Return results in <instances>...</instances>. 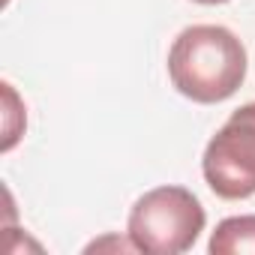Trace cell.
I'll list each match as a JSON object with an SVG mask.
<instances>
[{
    "label": "cell",
    "mask_w": 255,
    "mask_h": 255,
    "mask_svg": "<svg viewBox=\"0 0 255 255\" xmlns=\"http://www.w3.org/2000/svg\"><path fill=\"white\" fill-rule=\"evenodd\" d=\"M213 255H255V216H228L210 234Z\"/></svg>",
    "instance_id": "cell-4"
},
{
    "label": "cell",
    "mask_w": 255,
    "mask_h": 255,
    "mask_svg": "<svg viewBox=\"0 0 255 255\" xmlns=\"http://www.w3.org/2000/svg\"><path fill=\"white\" fill-rule=\"evenodd\" d=\"M207 213L201 201L183 186H156L144 192L126 222V234L138 252L147 255H180L195 246L204 231Z\"/></svg>",
    "instance_id": "cell-2"
},
{
    "label": "cell",
    "mask_w": 255,
    "mask_h": 255,
    "mask_svg": "<svg viewBox=\"0 0 255 255\" xmlns=\"http://www.w3.org/2000/svg\"><path fill=\"white\" fill-rule=\"evenodd\" d=\"M201 171L207 186L225 201L255 195V102L231 111L216 129L204 147Z\"/></svg>",
    "instance_id": "cell-3"
},
{
    "label": "cell",
    "mask_w": 255,
    "mask_h": 255,
    "mask_svg": "<svg viewBox=\"0 0 255 255\" xmlns=\"http://www.w3.org/2000/svg\"><path fill=\"white\" fill-rule=\"evenodd\" d=\"M168 78L180 96L213 105L234 96L246 78L243 42L219 24H192L168 51Z\"/></svg>",
    "instance_id": "cell-1"
},
{
    "label": "cell",
    "mask_w": 255,
    "mask_h": 255,
    "mask_svg": "<svg viewBox=\"0 0 255 255\" xmlns=\"http://www.w3.org/2000/svg\"><path fill=\"white\" fill-rule=\"evenodd\" d=\"M195 3H204V6H216V3H228V0H195Z\"/></svg>",
    "instance_id": "cell-5"
}]
</instances>
